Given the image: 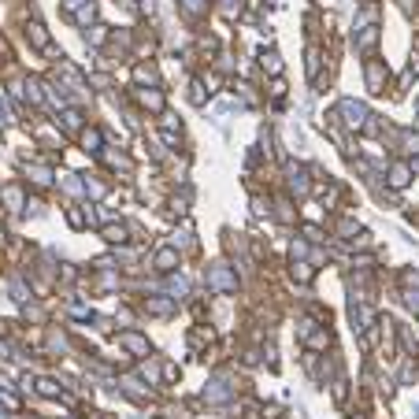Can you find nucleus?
Here are the masks:
<instances>
[{
	"mask_svg": "<svg viewBox=\"0 0 419 419\" xmlns=\"http://www.w3.org/2000/svg\"><path fill=\"white\" fill-rule=\"evenodd\" d=\"M205 282L212 293H238V271L226 264V260H212V264L205 267Z\"/></svg>",
	"mask_w": 419,
	"mask_h": 419,
	"instance_id": "obj_1",
	"label": "nucleus"
},
{
	"mask_svg": "<svg viewBox=\"0 0 419 419\" xmlns=\"http://www.w3.org/2000/svg\"><path fill=\"white\" fill-rule=\"evenodd\" d=\"M334 115H338V123H341L345 130H364L368 119H371V108L364 104V100L341 97V100H338V108H334Z\"/></svg>",
	"mask_w": 419,
	"mask_h": 419,
	"instance_id": "obj_2",
	"label": "nucleus"
},
{
	"mask_svg": "<svg viewBox=\"0 0 419 419\" xmlns=\"http://www.w3.org/2000/svg\"><path fill=\"white\" fill-rule=\"evenodd\" d=\"M149 267H152L156 274H171V271L182 267V253L175 249V245H160V249L149 256Z\"/></svg>",
	"mask_w": 419,
	"mask_h": 419,
	"instance_id": "obj_3",
	"label": "nucleus"
},
{
	"mask_svg": "<svg viewBox=\"0 0 419 419\" xmlns=\"http://www.w3.org/2000/svg\"><path fill=\"white\" fill-rule=\"evenodd\" d=\"M286 186H290V197L305 200L312 193V178H308V167L300 164H286Z\"/></svg>",
	"mask_w": 419,
	"mask_h": 419,
	"instance_id": "obj_4",
	"label": "nucleus"
},
{
	"mask_svg": "<svg viewBox=\"0 0 419 419\" xmlns=\"http://www.w3.org/2000/svg\"><path fill=\"white\" fill-rule=\"evenodd\" d=\"M23 175H26V182H30L34 190H49V186L56 182L52 167L41 164V160H23Z\"/></svg>",
	"mask_w": 419,
	"mask_h": 419,
	"instance_id": "obj_5",
	"label": "nucleus"
},
{
	"mask_svg": "<svg viewBox=\"0 0 419 419\" xmlns=\"http://www.w3.org/2000/svg\"><path fill=\"white\" fill-rule=\"evenodd\" d=\"M0 208H8L11 215H19L26 208V186L23 182H4V186H0Z\"/></svg>",
	"mask_w": 419,
	"mask_h": 419,
	"instance_id": "obj_6",
	"label": "nucleus"
},
{
	"mask_svg": "<svg viewBox=\"0 0 419 419\" xmlns=\"http://www.w3.org/2000/svg\"><path fill=\"white\" fill-rule=\"evenodd\" d=\"M119 345L130 353V356H152V345H149V338L141 334L138 327H126V330H119Z\"/></svg>",
	"mask_w": 419,
	"mask_h": 419,
	"instance_id": "obj_7",
	"label": "nucleus"
},
{
	"mask_svg": "<svg viewBox=\"0 0 419 419\" xmlns=\"http://www.w3.org/2000/svg\"><path fill=\"white\" fill-rule=\"evenodd\" d=\"M364 78H368V90H371V93H386V85H389V67L371 56V60L364 63Z\"/></svg>",
	"mask_w": 419,
	"mask_h": 419,
	"instance_id": "obj_8",
	"label": "nucleus"
},
{
	"mask_svg": "<svg viewBox=\"0 0 419 419\" xmlns=\"http://www.w3.org/2000/svg\"><path fill=\"white\" fill-rule=\"evenodd\" d=\"M119 386H123V394L130 401H138V404L152 401V386H145V379H119Z\"/></svg>",
	"mask_w": 419,
	"mask_h": 419,
	"instance_id": "obj_9",
	"label": "nucleus"
},
{
	"mask_svg": "<svg viewBox=\"0 0 419 419\" xmlns=\"http://www.w3.org/2000/svg\"><path fill=\"white\" fill-rule=\"evenodd\" d=\"M26 45L37 49V52H49L52 49V37H49V30L41 23H26Z\"/></svg>",
	"mask_w": 419,
	"mask_h": 419,
	"instance_id": "obj_10",
	"label": "nucleus"
},
{
	"mask_svg": "<svg viewBox=\"0 0 419 419\" xmlns=\"http://www.w3.org/2000/svg\"><path fill=\"white\" fill-rule=\"evenodd\" d=\"M134 97H138V104L145 108V111H156V115L164 111V93L156 90V85H152V90H145V85H138V90H134Z\"/></svg>",
	"mask_w": 419,
	"mask_h": 419,
	"instance_id": "obj_11",
	"label": "nucleus"
},
{
	"mask_svg": "<svg viewBox=\"0 0 419 419\" xmlns=\"http://www.w3.org/2000/svg\"><path fill=\"white\" fill-rule=\"evenodd\" d=\"M389 190H404V186L412 182V167L408 164H389Z\"/></svg>",
	"mask_w": 419,
	"mask_h": 419,
	"instance_id": "obj_12",
	"label": "nucleus"
},
{
	"mask_svg": "<svg viewBox=\"0 0 419 419\" xmlns=\"http://www.w3.org/2000/svg\"><path fill=\"white\" fill-rule=\"evenodd\" d=\"M56 123H60L67 134H82V126H85V119H82V111H78V108H63Z\"/></svg>",
	"mask_w": 419,
	"mask_h": 419,
	"instance_id": "obj_13",
	"label": "nucleus"
},
{
	"mask_svg": "<svg viewBox=\"0 0 419 419\" xmlns=\"http://www.w3.org/2000/svg\"><path fill=\"white\" fill-rule=\"evenodd\" d=\"M78 141H82V149H85V152H100V149H104V134H100L97 126H82Z\"/></svg>",
	"mask_w": 419,
	"mask_h": 419,
	"instance_id": "obj_14",
	"label": "nucleus"
},
{
	"mask_svg": "<svg viewBox=\"0 0 419 419\" xmlns=\"http://www.w3.org/2000/svg\"><path fill=\"white\" fill-rule=\"evenodd\" d=\"M60 190L67 197H85V178L75 175V171H67V175H60Z\"/></svg>",
	"mask_w": 419,
	"mask_h": 419,
	"instance_id": "obj_15",
	"label": "nucleus"
},
{
	"mask_svg": "<svg viewBox=\"0 0 419 419\" xmlns=\"http://www.w3.org/2000/svg\"><path fill=\"white\" fill-rule=\"evenodd\" d=\"M178 11H182L190 23H197V19L208 16V0H178Z\"/></svg>",
	"mask_w": 419,
	"mask_h": 419,
	"instance_id": "obj_16",
	"label": "nucleus"
},
{
	"mask_svg": "<svg viewBox=\"0 0 419 419\" xmlns=\"http://www.w3.org/2000/svg\"><path fill=\"white\" fill-rule=\"evenodd\" d=\"M134 82L149 85V90H152V85H160V71H156V63H138L134 67Z\"/></svg>",
	"mask_w": 419,
	"mask_h": 419,
	"instance_id": "obj_17",
	"label": "nucleus"
},
{
	"mask_svg": "<svg viewBox=\"0 0 419 419\" xmlns=\"http://www.w3.org/2000/svg\"><path fill=\"white\" fill-rule=\"evenodd\" d=\"M100 234H104V241H108V245H123V241H130V238H126V234H130V226L111 219V223H104V230H100Z\"/></svg>",
	"mask_w": 419,
	"mask_h": 419,
	"instance_id": "obj_18",
	"label": "nucleus"
},
{
	"mask_svg": "<svg viewBox=\"0 0 419 419\" xmlns=\"http://www.w3.org/2000/svg\"><path fill=\"white\" fill-rule=\"evenodd\" d=\"M290 274H293V282L308 286V282L315 279V267L308 264V260H293V264H290Z\"/></svg>",
	"mask_w": 419,
	"mask_h": 419,
	"instance_id": "obj_19",
	"label": "nucleus"
},
{
	"mask_svg": "<svg viewBox=\"0 0 419 419\" xmlns=\"http://www.w3.org/2000/svg\"><path fill=\"white\" fill-rule=\"evenodd\" d=\"M271 215H274L279 223H286V226L297 223V208L290 205V200H279V205H271Z\"/></svg>",
	"mask_w": 419,
	"mask_h": 419,
	"instance_id": "obj_20",
	"label": "nucleus"
},
{
	"mask_svg": "<svg viewBox=\"0 0 419 419\" xmlns=\"http://www.w3.org/2000/svg\"><path fill=\"white\" fill-rule=\"evenodd\" d=\"M167 245H175V249L182 253V249H193V226L190 223H182L178 230H175V234H171V241Z\"/></svg>",
	"mask_w": 419,
	"mask_h": 419,
	"instance_id": "obj_21",
	"label": "nucleus"
},
{
	"mask_svg": "<svg viewBox=\"0 0 419 419\" xmlns=\"http://www.w3.org/2000/svg\"><path fill=\"white\" fill-rule=\"evenodd\" d=\"M111 34H108V26H100V23H93V26H85V45H104V41H108Z\"/></svg>",
	"mask_w": 419,
	"mask_h": 419,
	"instance_id": "obj_22",
	"label": "nucleus"
},
{
	"mask_svg": "<svg viewBox=\"0 0 419 419\" xmlns=\"http://www.w3.org/2000/svg\"><path fill=\"white\" fill-rule=\"evenodd\" d=\"M16 111H11V97L8 93H0V130H8V126H16Z\"/></svg>",
	"mask_w": 419,
	"mask_h": 419,
	"instance_id": "obj_23",
	"label": "nucleus"
},
{
	"mask_svg": "<svg viewBox=\"0 0 419 419\" xmlns=\"http://www.w3.org/2000/svg\"><path fill=\"white\" fill-rule=\"evenodd\" d=\"M397 145H401L404 152H408V156H419V134H412V130H401Z\"/></svg>",
	"mask_w": 419,
	"mask_h": 419,
	"instance_id": "obj_24",
	"label": "nucleus"
},
{
	"mask_svg": "<svg viewBox=\"0 0 419 419\" xmlns=\"http://www.w3.org/2000/svg\"><path fill=\"white\" fill-rule=\"evenodd\" d=\"M67 223L75 226V230H82L85 223H90V208H85V212L82 208H67Z\"/></svg>",
	"mask_w": 419,
	"mask_h": 419,
	"instance_id": "obj_25",
	"label": "nucleus"
},
{
	"mask_svg": "<svg viewBox=\"0 0 419 419\" xmlns=\"http://www.w3.org/2000/svg\"><path fill=\"white\" fill-rule=\"evenodd\" d=\"M300 230H305V238H308L312 245H323V241H327V230H323V226H315V223H305Z\"/></svg>",
	"mask_w": 419,
	"mask_h": 419,
	"instance_id": "obj_26",
	"label": "nucleus"
},
{
	"mask_svg": "<svg viewBox=\"0 0 419 419\" xmlns=\"http://www.w3.org/2000/svg\"><path fill=\"white\" fill-rule=\"evenodd\" d=\"M190 104H208V93H205V85H200V82H190Z\"/></svg>",
	"mask_w": 419,
	"mask_h": 419,
	"instance_id": "obj_27",
	"label": "nucleus"
},
{
	"mask_svg": "<svg viewBox=\"0 0 419 419\" xmlns=\"http://www.w3.org/2000/svg\"><path fill=\"white\" fill-rule=\"evenodd\" d=\"M253 215H271V200H264V197H253Z\"/></svg>",
	"mask_w": 419,
	"mask_h": 419,
	"instance_id": "obj_28",
	"label": "nucleus"
},
{
	"mask_svg": "<svg viewBox=\"0 0 419 419\" xmlns=\"http://www.w3.org/2000/svg\"><path fill=\"white\" fill-rule=\"evenodd\" d=\"M264 67H267V71H274V75H279V71H282V63H279V52H267V56H264Z\"/></svg>",
	"mask_w": 419,
	"mask_h": 419,
	"instance_id": "obj_29",
	"label": "nucleus"
},
{
	"mask_svg": "<svg viewBox=\"0 0 419 419\" xmlns=\"http://www.w3.org/2000/svg\"><path fill=\"white\" fill-rule=\"evenodd\" d=\"M4 63H8V41L0 37V67H4Z\"/></svg>",
	"mask_w": 419,
	"mask_h": 419,
	"instance_id": "obj_30",
	"label": "nucleus"
},
{
	"mask_svg": "<svg viewBox=\"0 0 419 419\" xmlns=\"http://www.w3.org/2000/svg\"><path fill=\"white\" fill-rule=\"evenodd\" d=\"M0 149H4V130H0Z\"/></svg>",
	"mask_w": 419,
	"mask_h": 419,
	"instance_id": "obj_31",
	"label": "nucleus"
}]
</instances>
